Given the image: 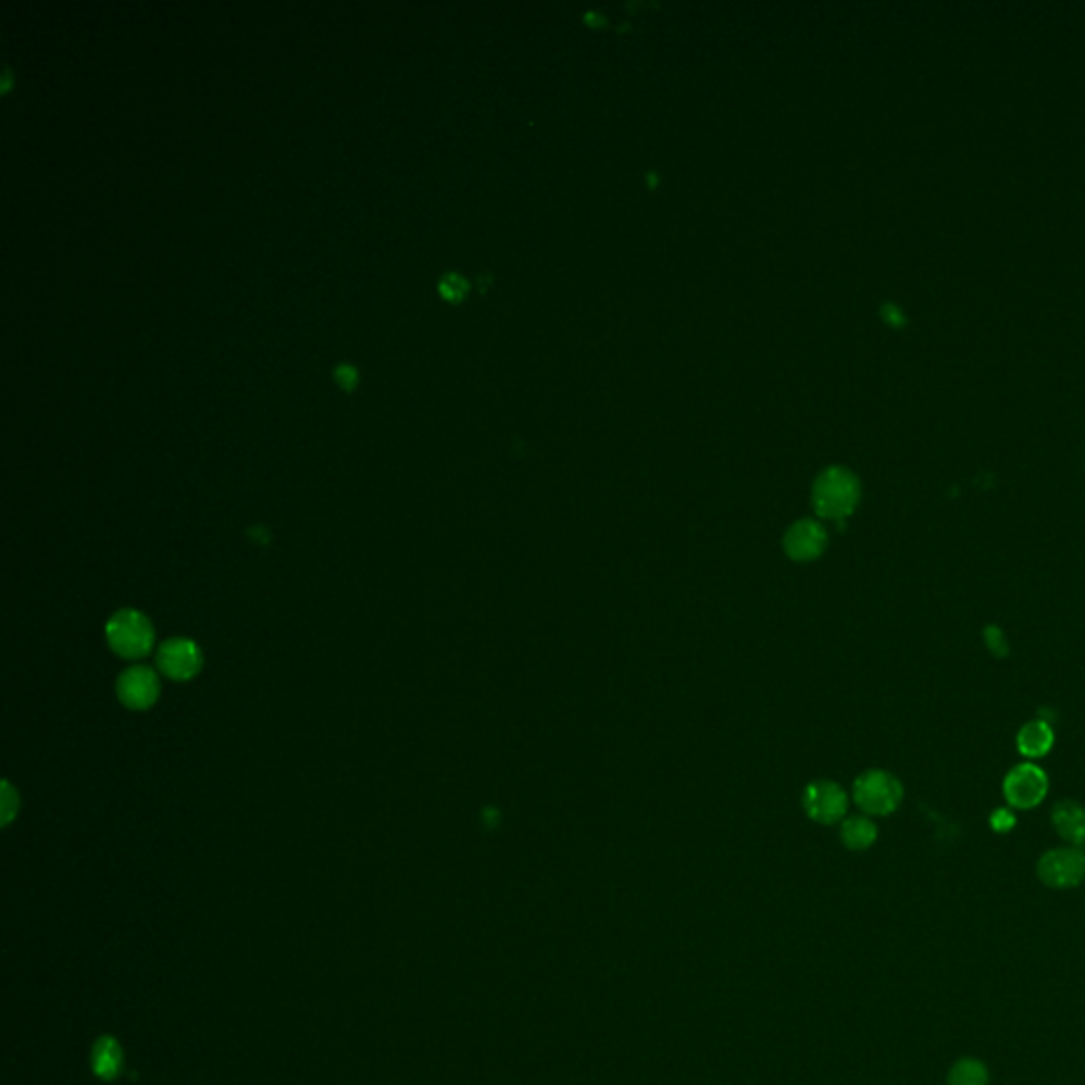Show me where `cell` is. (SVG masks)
<instances>
[{
  "instance_id": "1",
  "label": "cell",
  "mask_w": 1085,
  "mask_h": 1085,
  "mask_svg": "<svg viewBox=\"0 0 1085 1085\" xmlns=\"http://www.w3.org/2000/svg\"><path fill=\"white\" fill-rule=\"evenodd\" d=\"M861 501V482L846 466L825 469L812 488L814 511L825 517L841 522L855 513Z\"/></svg>"
},
{
  "instance_id": "2",
  "label": "cell",
  "mask_w": 1085,
  "mask_h": 1085,
  "mask_svg": "<svg viewBox=\"0 0 1085 1085\" xmlns=\"http://www.w3.org/2000/svg\"><path fill=\"white\" fill-rule=\"evenodd\" d=\"M901 781L886 770L863 772L852 787L855 803L870 816H888L899 810L903 801Z\"/></svg>"
},
{
  "instance_id": "3",
  "label": "cell",
  "mask_w": 1085,
  "mask_h": 1085,
  "mask_svg": "<svg viewBox=\"0 0 1085 1085\" xmlns=\"http://www.w3.org/2000/svg\"><path fill=\"white\" fill-rule=\"evenodd\" d=\"M153 636L151 622L134 609L115 613L107 624V640L111 649L127 660L145 658L153 647Z\"/></svg>"
},
{
  "instance_id": "4",
  "label": "cell",
  "mask_w": 1085,
  "mask_h": 1085,
  "mask_svg": "<svg viewBox=\"0 0 1085 1085\" xmlns=\"http://www.w3.org/2000/svg\"><path fill=\"white\" fill-rule=\"evenodd\" d=\"M1049 778L1044 768L1033 761L1013 765L1002 778V797L1011 810H1033L1044 803Z\"/></svg>"
},
{
  "instance_id": "5",
  "label": "cell",
  "mask_w": 1085,
  "mask_h": 1085,
  "mask_svg": "<svg viewBox=\"0 0 1085 1085\" xmlns=\"http://www.w3.org/2000/svg\"><path fill=\"white\" fill-rule=\"evenodd\" d=\"M1037 876L1049 888H1075L1084 882L1085 855L1082 848L1062 846L1051 848L1042 855L1037 863Z\"/></svg>"
},
{
  "instance_id": "6",
  "label": "cell",
  "mask_w": 1085,
  "mask_h": 1085,
  "mask_svg": "<svg viewBox=\"0 0 1085 1085\" xmlns=\"http://www.w3.org/2000/svg\"><path fill=\"white\" fill-rule=\"evenodd\" d=\"M806 814L821 825L839 823L848 810V795L834 781H814L803 791Z\"/></svg>"
},
{
  "instance_id": "7",
  "label": "cell",
  "mask_w": 1085,
  "mask_h": 1085,
  "mask_svg": "<svg viewBox=\"0 0 1085 1085\" xmlns=\"http://www.w3.org/2000/svg\"><path fill=\"white\" fill-rule=\"evenodd\" d=\"M827 542H830L827 528L816 520L803 517L797 520L794 526H789L783 539V547L785 553L795 562H812L825 553Z\"/></svg>"
},
{
  "instance_id": "8",
  "label": "cell",
  "mask_w": 1085,
  "mask_h": 1085,
  "mask_svg": "<svg viewBox=\"0 0 1085 1085\" xmlns=\"http://www.w3.org/2000/svg\"><path fill=\"white\" fill-rule=\"evenodd\" d=\"M158 664L172 681H189L202 669V651L194 640L172 638L162 645Z\"/></svg>"
},
{
  "instance_id": "9",
  "label": "cell",
  "mask_w": 1085,
  "mask_h": 1085,
  "mask_svg": "<svg viewBox=\"0 0 1085 1085\" xmlns=\"http://www.w3.org/2000/svg\"><path fill=\"white\" fill-rule=\"evenodd\" d=\"M117 696L127 709H151L160 698V678L153 670H126L117 681Z\"/></svg>"
},
{
  "instance_id": "10",
  "label": "cell",
  "mask_w": 1085,
  "mask_h": 1085,
  "mask_svg": "<svg viewBox=\"0 0 1085 1085\" xmlns=\"http://www.w3.org/2000/svg\"><path fill=\"white\" fill-rule=\"evenodd\" d=\"M1051 827L1069 846L1085 844V808L1075 799H1060L1051 808Z\"/></svg>"
},
{
  "instance_id": "11",
  "label": "cell",
  "mask_w": 1085,
  "mask_h": 1085,
  "mask_svg": "<svg viewBox=\"0 0 1085 1085\" xmlns=\"http://www.w3.org/2000/svg\"><path fill=\"white\" fill-rule=\"evenodd\" d=\"M1015 745L1022 757L1031 761L1044 759L1045 754L1053 749V727L1045 719L1026 721L1018 732Z\"/></svg>"
},
{
  "instance_id": "12",
  "label": "cell",
  "mask_w": 1085,
  "mask_h": 1085,
  "mask_svg": "<svg viewBox=\"0 0 1085 1085\" xmlns=\"http://www.w3.org/2000/svg\"><path fill=\"white\" fill-rule=\"evenodd\" d=\"M839 835H841V841L846 848L850 850H868L876 844L877 839V827L876 823L868 816H850L841 823V830H839Z\"/></svg>"
},
{
  "instance_id": "13",
  "label": "cell",
  "mask_w": 1085,
  "mask_h": 1085,
  "mask_svg": "<svg viewBox=\"0 0 1085 1085\" xmlns=\"http://www.w3.org/2000/svg\"><path fill=\"white\" fill-rule=\"evenodd\" d=\"M122 1067V1049L115 1044V1039L104 1037L100 1039L93 1049V1069L100 1077L113 1080L120 1073Z\"/></svg>"
},
{
  "instance_id": "14",
  "label": "cell",
  "mask_w": 1085,
  "mask_h": 1085,
  "mask_svg": "<svg viewBox=\"0 0 1085 1085\" xmlns=\"http://www.w3.org/2000/svg\"><path fill=\"white\" fill-rule=\"evenodd\" d=\"M948 1085H988V1071L980 1060H960L948 1075Z\"/></svg>"
},
{
  "instance_id": "15",
  "label": "cell",
  "mask_w": 1085,
  "mask_h": 1085,
  "mask_svg": "<svg viewBox=\"0 0 1085 1085\" xmlns=\"http://www.w3.org/2000/svg\"><path fill=\"white\" fill-rule=\"evenodd\" d=\"M982 636H984V645H986V649H988L995 658L1002 660V658H1007V656H1009V643H1007V636H1005V632H1002L1001 626L990 624V626L984 627Z\"/></svg>"
},
{
  "instance_id": "16",
  "label": "cell",
  "mask_w": 1085,
  "mask_h": 1085,
  "mask_svg": "<svg viewBox=\"0 0 1085 1085\" xmlns=\"http://www.w3.org/2000/svg\"><path fill=\"white\" fill-rule=\"evenodd\" d=\"M990 827L997 832V834H1007L1015 827V814L1011 808H999L990 814Z\"/></svg>"
},
{
  "instance_id": "17",
  "label": "cell",
  "mask_w": 1085,
  "mask_h": 1085,
  "mask_svg": "<svg viewBox=\"0 0 1085 1085\" xmlns=\"http://www.w3.org/2000/svg\"><path fill=\"white\" fill-rule=\"evenodd\" d=\"M439 289H441V292L448 299H459V297H462L464 289H466V283L460 278L459 274H448V276L441 278Z\"/></svg>"
},
{
  "instance_id": "18",
  "label": "cell",
  "mask_w": 1085,
  "mask_h": 1085,
  "mask_svg": "<svg viewBox=\"0 0 1085 1085\" xmlns=\"http://www.w3.org/2000/svg\"><path fill=\"white\" fill-rule=\"evenodd\" d=\"M335 379L344 386V388H350L354 382H357V370L348 363H339L334 370Z\"/></svg>"
}]
</instances>
